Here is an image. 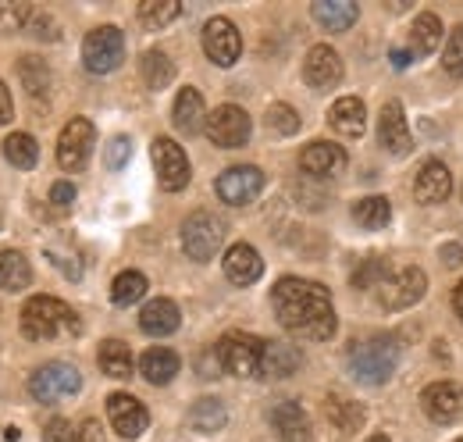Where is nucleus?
<instances>
[{
	"mask_svg": "<svg viewBox=\"0 0 463 442\" xmlns=\"http://www.w3.org/2000/svg\"><path fill=\"white\" fill-rule=\"evenodd\" d=\"M75 200V186L71 182H54V189H51V204L54 207H68Z\"/></svg>",
	"mask_w": 463,
	"mask_h": 442,
	"instance_id": "obj_46",
	"label": "nucleus"
},
{
	"mask_svg": "<svg viewBox=\"0 0 463 442\" xmlns=\"http://www.w3.org/2000/svg\"><path fill=\"white\" fill-rule=\"evenodd\" d=\"M314 18L328 33H346V29H353V22L360 18V7L349 4V0H317L314 4Z\"/></svg>",
	"mask_w": 463,
	"mask_h": 442,
	"instance_id": "obj_28",
	"label": "nucleus"
},
{
	"mask_svg": "<svg viewBox=\"0 0 463 442\" xmlns=\"http://www.w3.org/2000/svg\"><path fill=\"white\" fill-rule=\"evenodd\" d=\"M97 364L108 379H132V350L121 342V339H104L100 342V353H97Z\"/></svg>",
	"mask_w": 463,
	"mask_h": 442,
	"instance_id": "obj_29",
	"label": "nucleus"
},
{
	"mask_svg": "<svg viewBox=\"0 0 463 442\" xmlns=\"http://www.w3.org/2000/svg\"><path fill=\"white\" fill-rule=\"evenodd\" d=\"M218 368H222V357H218V346H214V353L200 357V375L203 379H218Z\"/></svg>",
	"mask_w": 463,
	"mask_h": 442,
	"instance_id": "obj_47",
	"label": "nucleus"
},
{
	"mask_svg": "<svg viewBox=\"0 0 463 442\" xmlns=\"http://www.w3.org/2000/svg\"><path fill=\"white\" fill-rule=\"evenodd\" d=\"M299 168L314 178H332L346 168V150L339 143H325V139H314L310 147H303L299 154Z\"/></svg>",
	"mask_w": 463,
	"mask_h": 442,
	"instance_id": "obj_18",
	"label": "nucleus"
},
{
	"mask_svg": "<svg viewBox=\"0 0 463 442\" xmlns=\"http://www.w3.org/2000/svg\"><path fill=\"white\" fill-rule=\"evenodd\" d=\"M18 75H22V86L29 90V97H47L51 86H54V75H51L47 61H40V57L33 54L18 61Z\"/></svg>",
	"mask_w": 463,
	"mask_h": 442,
	"instance_id": "obj_33",
	"label": "nucleus"
},
{
	"mask_svg": "<svg viewBox=\"0 0 463 442\" xmlns=\"http://www.w3.org/2000/svg\"><path fill=\"white\" fill-rule=\"evenodd\" d=\"M143 296H146V275H139V272H121L111 285V300L118 307H132Z\"/></svg>",
	"mask_w": 463,
	"mask_h": 442,
	"instance_id": "obj_36",
	"label": "nucleus"
},
{
	"mask_svg": "<svg viewBox=\"0 0 463 442\" xmlns=\"http://www.w3.org/2000/svg\"><path fill=\"white\" fill-rule=\"evenodd\" d=\"M453 307H457V318L463 322V282L457 285V293H453Z\"/></svg>",
	"mask_w": 463,
	"mask_h": 442,
	"instance_id": "obj_51",
	"label": "nucleus"
},
{
	"mask_svg": "<svg viewBox=\"0 0 463 442\" xmlns=\"http://www.w3.org/2000/svg\"><path fill=\"white\" fill-rule=\"evenodd\" d=\"M378 143L392 158H406L413 150V136H410V125H406V114L400 101H385L382 118H378Z\"/></svg>",
	"mask_w": 463,
	"mask_h": 442,
	"instance_id": "obj_17",
	"label": "nucleus"
},
{
	"mask_svg": "<svg viewBox=\"0 0 463 442\" xmlns=\"http://www.w3.org/2000/svg\"><path fill=\"white\" fill-rule=\"evenodd\" d=\"M442 68H446V75L463 79V25H457V29L449 33V40H446V51H442Z\"/></svg>",
	"mask_w": 463,
	"mask_h": 442,
	"instance_id": "obj_39",
	"label": "nucleus"
},
{
	"mask_svg": "<svg viewBox=\"0 0 463 442\" xmlns=\"http://www.w3.org/2000/svg\"><path fill=\"white\" fill-rule=\"evenodd\" d=\"M250 132H253L250 114L242 108H235V104H222L218 110L207 114V136H211V143L222 147V150H239V147H246Z\"/></svg>",
	"mask_w": 463,
	"mask_h": 442,
	"instance_id": "obj_9",
	"label": "nucleus"
},
{
	"mask_svg": "<svg viewBox=\"0 0 463 442\" xmlns=\"http://www.w3.org/2000/svg\"><path fill=\"white\" fill-rule=\"evenodd\" d=\"M413 193L420 204H442L453 193V171L442 161H424L413 178Z\"/></svg>",
	"mask_w": 463,
	"mask_h": 442,
	"instance_id": "obj_19",
	"label": "nucleus"
},
{
	"mask_svg": "<svg viewBox=\"0 0 463 442\" xmlns=\"http://www.w3.org/2000/svg\"><path fill=\"white\" fill-rule=\"evenodd\" d=\"M367 442H389V436H371Z\"/></svg>",
	"mask_w": 463,
	"mask_h": 442,
	"instance_id": "obj_53",
	"label": "nucleus"
},
{
	"mask_svg": "<svg viewBox=\"0 0 463 442\" xmlns=\"http://www.w3.org/2000/svg\"><path fill=\"white\" fill-rule=\"evenodd\" d=\"M420 407L435 425H453L463 418V386L457 382H431L420 392Z\"/></svg>",
	"mask_w": 463,
	"mask_h": 442,
	"instance_id": "obj_16",
	"label": "nucleus"
},
{
	"mask_svg": "<svg viewBox=\"0 0 463 442\" xmlns=\"http://www.w3.org/2000/svg\"><path fill=\"white\" fill-rule=\"evenodd\" d=\"M389 275V264L382 261V257H371V261H364L356 272H353V285L356 289H378L382 282Z\"/></svg>",
	"mask_w": 463,
	"mask_h": 442,
	"instance_id": "obj_40",
	"label": "nucleus"
},
{
	"mask_svg": "<svg viewBox=\"0 0 463 442\" xmlns=\"http://www.w3.org/2000/svg\"><path fill=\"white\" fill-rule=\"evenodd\" d=\"M79 335L82 325L75 318V311L68 303H61L58 296H29L22 307V335L33 342H47L58 335Z\"/></svg>",
	"mask_w": 463,
	"mask_h": 442,
	"instance_id": "obj_3",
	"label": "nucleus"
},
{
	"mask_svg": "<svg viewBox=\"0 0 463 442\" xmlns=\"http://www.w3.org/2000/svg\"><path fill=\"white\" fill-rule=\"evenodd\" d=\"M457 442H463V439H457Z\"/></svg>",
	"mask_w": 463,
	"mask_h": 442,
	"instance_id": "obj_54",
	"label": "nucleus"
},
{
	"mask_svg": "<svg viewBox=\"0 0 463 442\" xmlns=\"http://www.w3.org/2000/svg\"><path fill=\"white\" fill-rule=\"evenodd\" d=\"M178 368H182V360H178V353L168 350V346H150L139 357V375L150 386H168L175 375H178Z\"/></svg>",
	"mask_w": 463,
	"mask_h": 442,
	"instance_id": "obj_24",
	"label": "nucleus"
},
{
	"mask_svg": "<svg viewBox=\"0 0 463 442\" xmlns=\"http://www.w3.org/2000/svg\"><path fill=\"white\" fill-rule=\"evenodd\" d=\"M410 51H392V64H396V68H406V64H410Z\"/></svg>",
	"mask_w": 463,
	"mask_h": 442,
	"instance_id": "obj_50",
	"label": "nucleus"
},
{
	"mask_svg": "<svg viewBox=\"0 0 463 442\" xmlns=\"http://www.w3.org/2000/svg\"><path fill=\"white\" fill-rule=\"evenodd\" d=\"M303 364V353L292 346V342H264V353H260V379H289L299 371Z\"/></svg>",
	"mask_w": 463,
	"mask_h": 442,
	"instance_id": "obj_23",
	"label": "nucleus"
},
{
	"mask_svg": "<svg viewBox=\"0 0 463 442\" xmlns=\"http://www.w3.org/2000/svg\"><path fill=\"white\" fill-rule=\"evenodd\" d=\"M139 72H143V82H146L150 90H165L175 79V64L165 51H146L143 61H139Z\"/></svg>",
	"mask_w": 463,
	"mask_h": 442,
	"instance_id": "obj_35",
	"label": "nucleus"
},
{
	"mask_svg": "<svg viewBox=\"0 0 463 442\" xmlns=\"http://www.w3.org/2000/svg\"><path fill=\"white\" fill-rule=\"evenodd\" d=\"M225 235H229V225L214 211H193L182 221V250L189 254V261H211L222 250Z\"/></svg>",
	"mask_w": 463,
	"mask_h": 442,
	"instance_id": "obj_4",
	"label": "nucleus"
},
{
	"mask_svg": "<svg viewBox=\"0 0 463 442\" xmlns=\"http://www.w3.org/2000/svg\"><path fill=\"white\" fill-rule=\"evenodd\" d=\"M439 254H442V261H446L449 268H460V264H463V246H460V243H446Z\"/></svg>",
	"mask_w": 463,
	"mask_h": 442,
	"instance_id": "obj_48",
	"label": "nucleus"
},
{
	"mask_svg": "<svg viewBox=\"0 0 463 442\" xmlns=\"http://www.w3.org/2000/svg\"><path fill=\"white\" fill-rule=\"evenodd\" d=\"M328 125L339 132V136H364V125H367V108L360 97H339L332 110H328Z\"/></svg>",
	"mask_w": 463,
	"mask_h": 442,
	"instance_id": "obj_26",
	"label": "nucleus"
},
{
	"mask_svg": "<svg viewBox=\"0 0 463 442\" xmlns=\"http://www.w3.org/2000/svg\"><path fill=\"white\" fill-rule=\"evenodd\" d=\"M14 118V104H11V93H7V86L0 82V125L4 121H11Z\"/></svg>",
	"mask_w": 463,
	"mask_h": 442,
	"instance_id": "obj_49",
	"label": "nucleus"
},
{
	"mask_svg": "<svg viewBox=\"0 0 463 442\" xmlns=\"http://www.w3.org/2000/svg\"><path fill=\"white\" fill-rule=\"evenodd\" d=\"M4 158L14 168L29 171V168H36V161H40V147H36V139L29 132H11L4 139Z\"/></svg>",
	"mask_w": 463,
	"mask_h": 442,
	"instance_id": "obj_34",
	"label": "nucleus"
},
{
	"mask_svg": "<svg viewBox=\"0 0 463 442\" xmlns=\"http://www.w3.org/2000/svg\"><path fill=\"white\" fill-rule=\"evenodd\" d=\"M424 289H428V275L420 268H400V272H389L374 293L385 311H406L424 296Z\"/></svg>",
	"mask_w": 463,
	"mask_h": 442,
	"instance_id": "obj_10",
	"label": "nucleus"
},
{
	"mask_svg": "<svg viewBox=\"0 0 463 442\" xmlns=\"http://www.w3.org/2000/svg\"><path fill=\"white\" fill-rule=\"evenodd\" d=\"M400 353H403V346L396 335H371V339L349 346V371L364 386H382L392 379Z\"/></svg>",
	"mask_w": 463,
	"mask_h": 442,
	"instance_id": "obj_2",
	"label": "nucleus"
},
{
	"mask_svg": "<svg viewBox=\"0 0 463 442\" xmlns=\"http://www.w3.org/2000/svg\"><path fill=\"white\" fill-rule=\"evenodd\" d=\"M214 189H218V197H222L225 204H232V207H246V204H253V200L264 193V171L253 165L225 168V171L218 175Z\"/></svg>",
	"mask_w": 463,
	"mask_h": 442,
	"instance_id": "obj_12",
	"label": "nucleus"
},
{
	"mask_svg": "<svg viewBox=\"0 0 463 442\" xmlns=\"http://www.w3.org/2000/svg\"><path fill=\"white\" fill-rule=\"evenodd\" d=\"M303 79L310 90H335L343 82V57L335 54L328 43H317L310 47L307 57H303Z\"/></svg>",
	"mask_w": 463,
	"mask_h": 442,
	"instance_id": "obj_15",
	"label": "nucleus"
},
{
	"mask_svg": "<svg viewBox=\"0 0 463 442\" xmlns=\"http://www.w3.org/2000/svg\"><path fill=\"white\" fill-rule=\"evenodd\" d=\"M439 43H442V22H439V14H431V11L417 14V22L410 25V54L428 57Z\"/></svg>",
	"mask_w": 463,
	"mask_h": 442,
	"instance_id": "obj_27",
	"label": "nucleus"
},
{
	"mask_svg": "<svg viewBox=\"0 0 463 442\" xmlns=\"http://www.w3.org/2000/svg\"><path fill=\"white\" fill-rule=\"evenodd\" d=\"M150 158H154V171H157V182L165 193H178L189 186V158L175 139L157 136L150 147Z\"/></svg>",
	"mask_w": 463,
	"mask_h": 442,
	"instance_id": "obj_11",
	"label": "nucleus"
},
{
	"mask_svg": "<svg viewBox=\"0 0 463 442\" xmlns=\"http://www.w3.org/2000/svg\"><path fill=\"white\" fill-rule=\"evenodd\" d=\"M75 442H104V425L97 418H86L79 428H75Z\"/></svg>",
	"mask_w": 463,
	"mask_h": 442,
	"instance_id": "obj_45",
	"label": "nucleus"
},
{
	"mask_svg": "<svg viewBox=\"0 0 463 442\" xmlns=\"http://www.w3.org/2000/svg\"><path fill=\"white\" fill-rule=\"evenodd\" d=\"M203 54L211 57L218 68H232L239 54H242V36H239V29L232 25L229 18H211L207 25H203Z\"/></svg>",
	"mask_w": 463,
	"mask_h": 442,
	"instance_id": "obj_13",
	"label": "nucleus"
},
{
	"mask_svg": "<svg viewBox=\"0 0 463 442\" xmlns=\"http://www.w3.org/2000/svg\"><path fill=\"white\" fill-rule=\"evenodd\" d=\"M268 129H275L279 136H292L299 132V114L289 104H271L268 108Z\"/></svg>",
	"mask_w": 463,
	"mask_h": 442,
	"instance_id": "obj_41",
	"label": "nucleus"
},
{
	"mask_svg": "<svg viewBox=\"0 0 463 442\" xmlns=\"http://www.w3.org/2000/svg\"><path fill=\"white\" fill-rule=\"evenodd\" d=\"M178 325H182V314H178L175 300H165V296H157V300H150V303L139 311V329L146 332V335H154V339H161V335H172Z\"/></svg>",
	"mask_w": 463,
	"mask_h": 442,
	"instance_id": "obj_25",
	"label": "nucleus"
},
{
	"mask_svg": "<svg viewBox=\"0 0 463 442\" xmlns=\"http://www.w3.org/2000/svg\"><path fill=\"white\" fill-rule=\"evenodd\" d=\"M128 154H132V143H128V136H115L111 143H108V150H104V165L118 171V168L128 161Z\"/></svg>",
	"mask_w": 463,
	"mask_h": 442,
	"instance_id": "obj_43",
	"label": "nucleus"
},
{
	"mask_svg": "<svg viewBox=\"0 0 463 442\" xmlns=\"http://www.w3.org/2000/svg\"><path fill=\"white\" fill-rule=\"evenodd\" d=\"M271 303H275L282 329L296 332L303 339H317V342L335 335V325H339L335 307H332V296L321 282L296 275L279 278L271 289Z\"/></svg>",
	"mask_w": 463,
	"mask_h": 442,
	"instance_id": "obj_1",
	"label": "nucleus"
},
{
	"mask_svg": "<svg viewBox=\"0 0 463 442\" xmlns=\"http://www.w3.org/2000/svg\"><path fill=\"white\" fill-rule=\"evenodd\" d=\"M25 33L36 36V40H58L61 36L58 22H54L47 11H29V18H25Z\"/></svg>",
	"mask_w": 463,
	"mask_h": 442,
	"instance_id": "obj_42",
	"label": "nucleus"
},
{
	"mask_svg": "<svg viewBox=\"0 0 463 442\" xmlns=\"http://www.w3.org/2000/svg\"><path fill=\"white\" fill-rule=\"evenodd\" d=\"M271 428L282 442H310V418L296 399H282L271 407Z\"/></svg>",
	"mask_w": 463,
	"mask_h": 442,
	"instance_id": "obj_22",
	"label": "nucleus"
},
{
	"mask_svg": "<svg viewBox=\"0 0 463 442\" xmlns=\"http://www.w3.org/2000/svg\"><path fill=\"white\" fill-rule=\"evenodd\" d=\"M125 61V36L118 25H100L82 40V64L93 75H108Z\"/></svg>",
	"mask_w": 463,
	"mask_h": 442,
	"instance_id": "obj_7",
	"label": "nucleus"
},
{
	"mask_svg": "<svg viewBox=\"0 0 463 442\" xmlns=\"http://www.w3.org/2000/svg\"><path fill=\"white\" fill-rule=\"evenodd\" d=\"M172 121H175V129H178L182 136H196V132H207V108H203V97H200V90H193V86L178 90V97H175V108H172Z\"/></svg>",
	"mask_w": 463,
	"mask_h": 442,
	"instance_id": "obj_20",
	"label": "nucleus"
},
{
	"mask_svg": "<svg viewBox=\"0 0 463 442\" xmlns=\"http://www.w3.org/2000/svg\"><path fill=\"white\" fill-rule=\"evenodd\" d=\"M353 221H356L360 228L378 232V228H385V225L392 221V204H389L385 197H364V200L353 204Z\"/></svg>",
	"mask_w": 463,
	"mask_h": 442,
	"instance_id": "obj_32",
	"label": "nucleus"
},
{
	"mask_svg": "<svg viewBox=\"0 0 463 442\" xmlns=\"http://www.w3.org/2000/svg\"><path fill=\"white\" fill-rule=\"evenodd\" d=\"M79 389H82V375L68 360H51L29 375V396L36 403H58L64 396H75Z\"/></svg>",
	"mask_w": 463,
	"mask_h": 442,
	"instance_id": "obj_6",
	"label": "nucleus"
},
{
	"mask_svg": "<svg viewBox=\"0 0 463 442\" xmlns=\"http://www.w3.org/2000/svg\"><path fill=\"white\" fill-rule=\"evenodd\" d=\"M43 442H75V428L64 418H51L43 428Z\"/></svg>",
	"mask_w": 463,
	"mask_h": 442,
	"instance_id": "obj_44",
	"label": "nucleus"
},
{
	"mask_svg": "<svg viewBox=\"0 0 463 442\" xmlns=\"http://www.w3.org/2000/svg\"><path fill=\"white\" fill-rule=\"evenodd\" d=\"M328 421L339 428V432H356L364 425V407L349 403V399H328Z\"/></svg>",
	"mask_w": 463,
	"mask_h": 442,
	"instance_id": "obj_38",
	"label": "nucleus"
},
{
	"mask_svg": "<svg viewBox=\"0 0 463 442\" xmlns=\"http://www.w3.org/2000/svg\"><path fill=\"white\" fill-rule=\"evenodd\" d=\"M0 442H18V428H0Z\"/></svg>",
	"mask_w": 463,
	"mask_h": 442,
	"instance_id": "obj_52",
	"label": "nucleus"
},
{
	"mask_svg": "<svg viewBox=\"0 0 463 442\" xmlns=\"http://www.w3.org/2000/svg\"><path fill=\"white\" fill-rule=\"evenodd\" d=\"M222 268H225V278H229L232 285H253L257 278L264 275V261H260V254H257L250 243L229 246Z\"/></svg>",
	"mask_w": 463,
	"mask_h": 442,
	"instance_id": "obj_21",
	"label": "nucleus"
},
{
	"mask_svg": "<svg viewBox=\"0 0 463 442\" xmlns=\"http://www.w3.org/2000/svg\"><path fill=\"white\" fill-rule=\"evenodd\" d=\"M225 421H229V410H225V403L222 399H196L193 403V410H189V425L196 428V432H203V436H211V432H222L225 428Z\"/></svg>",
	"mask_w": 463,
	"mask_h": 442,
	"instance_id": "obj_31",
	"label": "nucleus"
},
{
	"mask_svg": "<svg viewBox=\"0 0 463 442\" xmlns=\"http://www.w3.org/2000/svg\"><path fill=\"white\" fill-rule=\"evenodd\" d=\"M108 421H111V428L121 439H139L146 432V425H150V414H146V407L136 396L111 392L108 396Z\"/></svg>",
	"mask_w": 463,
	"mask_h": 442,
	"instance_id": "obj_14",
	"label": "nucleus"
},
{
	"mask_svg": "<svg viewBox=\"0 0 463 442\" xmlns=\"http://www.w3.org/2000/svg\"><path fill=\"white\" fill-rule=\"evenodd\" d=\"M97 147V129L90 118H71L58 136V165L64 171H82Z\"/></svg>",
	"mask_w": 463,
	"mask_h": 442,
	"instance_id": "obj_8",
	"label": "nucleus"
},
{
	"mask_svg": "<svg viewBox=\"0 0 463 442\" xmlns=\"http://www.w3.org/2000/svg\"><path fill=\"white\" fill-rule=\"evenodd\" d=\"M178 11H182L178 0H143V4H139V22H143L146 29H165L168 22L178 18Z\"/></svg>",
	"mask_w": 463,
	"mask_h": 442,
	"instance_id": "obj_37",
	"label": "nucleus"
},
{
	"mask_svg": "<svg viewBox=\"0 0 463 442\" xmlns=\"http://www.w3.org/2000/svg\"><path fill=\"white\" fill-rule=\"evenodd\" d=\"M29 282H33V268H29L25 254H18V250H0V289L22 293V289H29Z\"/></svg>",
	"mask_w": 463,
	"mask_h": 442,
	"instance_id": "obj_30",
	"label": "nucleus"
},
{
	"mask_svg": "<svg viewBox=\"0 0 463 442\" xmlns=\"http://www.w3.org/2000/svg\"><path fill=\"white\" fill-rule=\"evenodd\" d=\"M260 353H264V339L250 335V332H225L218 342V357L222 368L235 379H253L260 375Z\"/></svg>",
	"mask_w": 463,
	"mask_h": 442,
	"instance_id": "obj_5",
	"label": "nucleus"
}]
</instances>
